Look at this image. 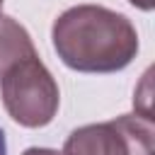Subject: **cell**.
Here are the masks:
<instances>
[{"label":"cell","mask_w":155,"mask_h":155,"mask_svg":"<svg viewBox=\"0 0 155 155\" xmlns=\"http://www.w3.org/2000/svg\"><path fill=\"white\" fill-rule=\"evenodd\" d=\"M58 58L80 73L124 70L138 53L131 19L102 5H78L58 15L51 29Z\"/></svg>","instance_id":"1"},{"label":"cell","mask_w":155,"mask_h":155,"mask_svg":"<svg viewBox=\"0 0 155 155\" xmlns=\"http://www.w3.org/2000/svg\"><path fill=\"white\" fill-rule=\"evenodd\" d=\"M0 7H2V0H0Z\"/></svg>","instance_id":"8"},{"label":"cell","mask_w":155,"mask_h":155,"mask_svg":"<svg viewBox=\"0 0 155 155\" xmlns=\"http://www.w3.org/2000/svg\"><path fill=\"white\" fill-rule=\"evenodd\" d=\"M0 92L7 114L27 128L51 124L61 102L58 85L39 56L5 70L0 75Z\"/></svg>","instance_id":"2"},{"label":"cell","mask_w":155,"mask_h":155,"mask_svg":"<svg viewBox=\"0 0 155 155\" xmlns=\"http://www.w3.org/2000/svg\"><path fill=\"white\" fill-rule=\"evenodd\" d=\"M155 131L148 116L124 114L114 121L75 128L61 155H153Z\"/></svg>","instance_id":"3"},{"label":"cell","mask_w":155,"mask_h":155,"mask_svg":"<svg viewBox=\"0 0 155 155\" xmlns=\"http://www.w3.org/2000/svg\"><path fill=\"white\" fill-rule=\"evenodd\" d=\"M128 2L140 7V10H153V5H155V0H128Z\"/></svg>","instance_id":"6"},{"label":"cell","mask_w":155,"mask_h":155,"mask_svg":"<svg viewBox=\"0 0 155 155\" xmlns=\"http://www.w3.org/2000/svg\"><path fill=\"white\" fill-rule=\"evenodd\" d=\"M0 155H7V143H5V133L0 128Z\"/></svg>","instance_id":"7"},{"label":"cell","mask_w":155,"mask_h":155,"mask_svg":"<svg viewBox=\"0 0 155 155\" xmlns=\"http://www.w3.org/2000/svg\"><path fill=\"white\" fill-rule=\"evenodd\" d=\"M29 58H36V48L29 31L12 17L0 15V75Z\"/></svg>","instance_id":"4"},{"label":"cell","mask_w":155,"mask_h":155,"mask_svg":"<svg viewBox=\"0 0 155 155\" xmlns=\"http://www.w3.org/2000/svg\"><path fill=\"white\" fill-rule=\"evenodd\" d=\"M22 155H61V153H56L51 148H27Z\"/></svg>","instance_id":"5"}]
</instances>
